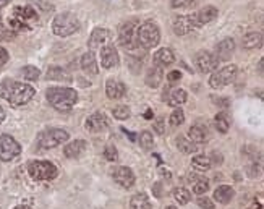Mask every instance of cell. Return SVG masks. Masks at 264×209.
Wrapping results in <instances>:
<instances>
[{
  "label": "cell",
  "mask_w": 264,
  "mask_h": 209,
  "mask_svg": "<svg viewBox=\"0 0 264 209\" xmlns=\"http://www.w3.org/2000/svg\"><path fill=\"white\" fill-rule=\"evenodd\" d=\"M36 91L31 85L18 83L13 80H4L0 83V97L10 102L13 107H22L26 102H30Z\"/></svg>",
  "instance_id": "obj_1"
},
{
  "label": "cell",
  "mask_w": 264,
  "mask_h": 209,
  "mask_svg": "<svg viewBox=\"0 0 264 209\" xmlns=\"http://www.w3.org/2000/svg\"><path fill=\"white\" fill-rule=\"evenodd\" d=\"M46 97L54 109L62 110V112H68V110L73 109L76 101H78V93L72 88L52 86L46 91Z\"/></svg>",
  "instance_id": "obj_2"
},
{
  "label": "cell",
  "mask_w": 264,
  "mask_h": 209,
  "mask_svg": "<svg viewBox=\"0 0 264 209\" xmlns=\"http://www.w3.org/2000/svg\"><path fill=\"white\" fill-rule=\"evenodd\" d=\"M78 30H80V20L70 12L57 15L52 22V31L55 36L67 38V36L75 34Z\"/></svg>",
  "instance_id": "obj_3"
},
{
  "label": "cell",
  "mask_w": 264,
  "mask_h": 209,
  "mask_svg": "<svg viewBox=\"0 0 264 209\" xmlns=\"http://www.w3.org/2000/svg\"><path fill=\"white\" fill-rule=\"evenodd\" d=\"M136 41L144 51L156 47L159 44V41H161V31H159L157 25L152 22L143 23L136 31Z\"/></svg>",
  "instance_id": "obj_4"
},
{
  "label": "cell",
  "mask_w": 264,
  "mask_h": 209,
  "mask_svg": "<svg viewBox=\"0 0 264 209\" xmlns=\"http://www.w3.org/2000/svg\"><path fill=\"white\" fill-rule=\"evenodd\" d=\"M28 172L36 182H49L59 175V169L49 161H31L28 165Z\"/></svg>",
  "instance_id": "obj_5"
},
{
  "label": "cell",
  "mask_w": 264,
  "mask_h": 209,
  "mask_svg": "<svg viewBox=\"0 0 264 209\" xmlns=\"http://www.w3.org/2000/svg\"><path fill=\"white\" fill-rule=\"evenodd\" d=\"M68 138H70V135H68L67 130H62V128L44 130L38 135V146L41 149H51L68 141Z\"/></svg>",
  "instance_id": "obj_6"
},
{
  "label": "cell",
  "mask_w": 264,
  "mask_h": 209,
  "mask_svg": "<svg viewBox=\"0 0 264 209\" xmlns=\"http://www.w3.org/2000/svg\"><path fill=\"white\" fill-rule=\"evenodd\" d=\"M237 73H238L237 65H225L219 70H214V73L209 78V86L212 89L225 88L227 85H230V83L237 78Z\"/></svg>",
  "instance_id": "obj_7"
},
{
  "label": "cell",
  "mask_w": 264,
  "mask_h": 209,
  "mask_svg": "<svg viewBox=\"0 0 264 209\" xmlns=\"http://www.w3.org/2000/svg\"><path fill=\"white\" fill-rule=\"evenodd\" d=\"M22 152V146L10 135H0V161L10 162Z\"/></svg>",
  "instance_id": "obj_8"
},
{
  "label": "cell",
  "mask_w": 264,
  "mask_h": 209,
  "mask_svg": "<svg viewBox=\"0 0 264 209\" xmlns=\"http://www.w3.org/2000/svg\"><path fill=\"white\" fill-rule=\"evenodd\" d=\"M194 65L198 67L201 73H209L214 72L219 65V60L214 54L207 52V51H201L194 55Z\"/></svg>",
  "instance_id": "obj_9"
},
{
  "label": "cell",
  "mask_w": 264,
  "mask_h": 209,
  "mask_svg": "<svg viewBox=\"0 0 264 209\" xmlns=\"http://www.w3.org/2000/svg\"><path fill=\"white\" fill-rule=\"evenodd\" d=\"M112 178L115 183H119L122 188H131L135 185V173L130 167H125V165H119V167H114L112 169Z\"/></svg>",
  "instance_id": "obj_10"
},
{
  "label": "cell",
  "mask_w": 264,
  "mask_h": 209,
  "mask_svg": "<svg viewBox=\"0 0 264 209\" xmlns=\"http://www.w3.org/2000/svg\"><path fill=\"white\" fill-rule=\"evenodd\" d=\"M196 22H194V15H180L173 20V33L177 36H185V34L196 30Z\"/></svg>",
  "instance_id": "obj_11"
},
{
  "label": "cell",
  "mask_w": 264,
  "mask_h": 209,
  "mask_svg": "<svg viewBox=\"0 0 264 209\" xmlns=\"http://www.w3.org/2000/svg\"><path fill=\"white\" fill-rule=\"evenodd\" d=\"M109 118L106 114L102 112H94L93 115L88 117V120L85 123V127L88 131H91V133H99V131H104L109 127Z\"/></svg>",
  "instance_id": "obj_12"
},
{
  "label": "cell",
  "mask_w": 264,
  "mask_h": 209,
  "mask_svg": "<svg viewBox=\"0 0 264 209\" xmlns=\"http://www.w3.org/2000/svg\"><path fill=\"white\" fill-rule=\"evenodd\" d=\"M120 64V59H119V54H117V49L114 46H106L101 51V65L104 68H115L119 67Z\"/></svg>",
  "instance_id": "obj_13"
},
{
  "label": "cell",
  "mask_w": 264,
  "mask_h": 209,
  "mask_svg": "<svg viewBox=\"0 0 264 209\" xmlns=\"http://www.w3.org/2000/svg\"><path fill=\"white\" fill-rule=\"evenodd\" d=\"M106 93L109 99H122V97L127 94V86L125 83L115 78H109L106 83Z\"/></svg>",
  "instance_id": "obj_14"
},
{
  "label": "cell",
  "mask_w": 264,
  "mask_h": 209,
  "mask_svg": "<svg viewBox=\"0 0 264 209\" xmlns=\"http://www.w3.org/2000/svg\"><path fill=\"white\" fill-rule=\"evenodd\" d=\"M194 15V22H196V26H203V25H207V23H211L214 22V20L217 18L219 15V12L216 7H212V5H207L204 7V9H201L199 12L196 13H193Z\"/></svg>",
  "instance_id": "obj_15"
},
{
  "label": "cell",
  "mask_w": 264,
  "mask_h": 209,
  "mask_svg": "<svg viewBox=\"0 0 264 209\" xmlns=\"http://www.w3.org/2000/svg\"><path fill=\"white\" fill-rule=\"evenodd\" d=\"M110 38H112V33L109 30H106V28H96L91 33V36H89L88 44L91 49H99L102 44H106Z\"/></svg>",
  "instance_id": "obj_16"
},
{
  "label": "cell",
  "mask_w": 264,
  "mask_h": 209,
  "mask_svg": "<svg viewBox=\"0 0 264 209\" xmlns=\"http://www.w3.org/2000/svg\"><path fill=\"white\" fill-rule=\"evenodd\" d=\"M233 51H235V43H233V39L230 38H227L224 41H220V43L216 46V57L217 60H228L233 55Z\"/></svg>",
  "instance_id": "obj_17"
},
{
  "label": "cell",
  "mask_w": 264,
  "mask_h": 209,
  "mask_svg": "<svg viewBox=\"0 0 264 209\" xmlns=\"http://www.w3.org/2000/svg\"><path fill=\"white\" fill-rule=\"evenodd\" d=\"M46 76H47V80H52V81H65V83H72L73 81L70 72H67L65 68L57 67V65L49 67Z\"/></svg>",
  "instance_id": "obj_18"
},
{
  "label": "cell",
  "mask_w": 264,
  "mask_h": 209,
  "mask_svg": "<svg viewBox=\"0 0 264 209\" xmlns=\"http://www.w3.org/2000/svg\"><path fill=\"white\" fill-rule=\"evenodd\" d=\"M85 151H86V141L85 139H75V141L68 143L64 148V154H65V157L76 159V157H80Z\"/></svg>",
  "instance_id": "obj_19"
},
{
  "label": "cell",
  "mask_w": 264,
  "mask_h": 209,
  "mask_svg": "<svg viewBox=\"0 0 264 209\" xmlns=\"http://www.w3.org/2000/svg\"><path fill=\"white\" fill-rule=\"evenodd\" d=\"M173 62H175V54L167 47L159 49L154 54V65L157 67H167V65H172Z\"/></svg>",
  "instance_id": "obj_20"
},
{
  "label": "cell",
  "mask_w": 264,
  "mask_h": 209,
  "mask_svg": "<svg viewBox=\"0 0 264 209\" xmlns=\"http://www.w3.org/2000/svg\"><path fill=\"white\" fill-rule=\"evenodd\" d=\"M233 196H235L233 188L228 186V185H220V186L216 188V190H214V199H216L217 203H220V204L230 203V201L233 199Z\"/></svg>",
  "instance_id": "obj_21"
},
{
  "label": "cell",
  "mask_w": 264,
  "mask_h": 209,
  "mask_svg": "<svg viewBox=\"0 0 264 209\" xmlns=\"http://www.w3.org/2000/svg\"><path fill=\"white\" fill-rule=\"evenodd\" d=\"M241 46H243V49H248V51L259 49L262 46V33L253 31V33L245 34V36H243V41H241Z\"/></svg>",
  "instance_id": "obj_22"
},
{
  "label": "cell",
  "mask_w": 264,
  "mask_h": 209,
  "mask_svg": "<svg viewBox=\"0 0 264 209\" xmlns=\"http://www.w3.org/2000/svg\"><path fill=\"white\" fill-rule=\"evenodd\" d=\"M162 78H164L162 67L154 65L152 68H149L148 75H146V85H148L149 88H157L162 83Z\"/></svg>",
  "instance_id": "obj_23"
},
{
  "label": "cell",
  "mask_w": 264,
  "mask_h": 209,
  "mask_svg": "<svg viewBox=\"0 0 264 209\" xmlns=\"http://www.w3.org/2000/svg\"><path fill=\"white\" fill-rule=\"evenodd\" d=\"M81 68L89 75L99 73V67H97V62H96V55L93 52H86L81 57Z\"/></svg>",
  "instance_id": "obj_24"
},
{
  "label": "cell",
  "mask_w": 264,
  "mask_h": 209,
  "mask_svg": "<svg viewBox=\"0 0 264 209\" xmlns=\"http://www.w3.org/2000/svg\"><path fill=\"white\" fill-rule=\"evenodd\" d=\"M186 99H188V94H186L185 89H172V91L169 93L167 96V104L172 107H177V106H182L183 102H186Z\"/></svg>",
  "instance_id": "obj_25"
},
{
  "label": "cell",
  "mask_w": 264,
  "mask_h": 209,
  "mask_svg": "<svg viewBox=\"0 0 264 209\" xmlns=\"http://www.w3.org/2000/svg\"><path fill=\"white\" fill-rule=\"evenodd\" d=\"M130 206L131 209H152L149 196L146 193H136L135 196H131Z\"/></svg>",
  "instance_id": "obj_26"
},
{
  "label": "cell",
  "mask_w": 264,
  "mask_h": 209,
  "mask_svg": "<svg viewBox=\"0 0 264 209\" xmlns=\"http://www.w3.org/2000/svg\"><path fill=\"white\" fill-rule=\"evenodd\" d=\"M206 138H207V131H206V128L199 127V125H193V127L188 130V139L193 141L194 144L204 143Z\"/></svg>",
  "instance_id": "obj_27"
},
{
  "label": "cell",
  "mask_w": 264,
  "mask_h": 209,
  "mask_svg": "<svg viewBox=\"0 0 264 209\" xmlns=\"http://www.w3.org/2000/svg\"><path fill=\"white\" fill-rule=\"evenodd\" d=\"M211 165H212L211 159L207 156H204V154H199L196 157H193V161H191V167L196 172H207L211 169Z\"/></svg>",
  "instance_id": "obj_28"
},
{
  "label": "cell",
  "mask_w": 264,
  "mask_h": 209,
  "mask_svg": "<svg viewBox=\"0 0 264 209\" xmlns=\"http://www.w3.org/2000/svg\"><path fill=\"white\" fill-rule=\"evenodd\" d=\"M13 13H15V18L22 20V22L23 20H38V13L34 12L33 7H17Z\"/></svg>",
  "instance_id": "obj_29"
},
{
  "label": "cell",
  "mask_w": 264,
  "mask_h": 209,
  "mask_svg": "<svg viewBox=\"0 0 264 209\" xmlns=\"http://www.w3.org/2000/svg\"><path fill=\"white\" fill-rule=\"evenodd\" d=\"M177 146H178V149L183 152V154H191V152L198 151V144H194L193 141H190V139L185 138V136H178L177 138Z\"/></svg>",
  "instance_id": "obj_30"
},
{
  "label": "cell",
  "mask_w": 264,
  "mask_h": 209,
  "mask_svg": "<svg viewBox=\"0 0 264 209\" xmlns=\"http://www.w3.org/2000/svg\"><path fill=\"white\" fill-rule=\"evenodd\" d=\"M214 123H216V128L220 133H227L228 128H230V118H228L225 112H219L214 117Z\"/></svg>",
  "instance_id": "obj_31"
},
{
  "label": "cell",
  "mask_w": 264,
  "mask_h": 209,
  "mask_svg": "<svg viewBox=\"0 0 264 209\" xmlns=\"http://www.w3.org/2000/svg\"><path fill=\"white\" fill-rule=\"evenodd\" d=\"M172 196L178 204H188L191 199V193L186 190V188H175V190L172 191Z\"/></svg>",
  "instance_id": "obj_32"
},
{
  "label": "cell",
  "mask_w": 264,
  "mask_h": 209,
  "mask_svg": "<svg viewBox=\"0 0 264 209\" xmlns=\"http://www.w3.org/2000/svg\"><path fill=\"white\" fill-rule=\"evenodd\" d=\"M22 73H23V76H25V80H30V81H38L39 76H41L39 68L33 67V65H26V67L22 70Z\"/></svg>",
  "instance_id": "obj_33"
},
{
  "label": "cell",
  "mask_w": 264,
  "mask_h": 209,
  "mask_svg": "<svg viewBox=\"0 0 264 209\" xmlns=\"http://www.w3.org/2000/svg\"><path fill=\"white\" fill-rule=\"evenodd\" d=\"M152 144H154V138H152V133L151 131H141L140 133V146L143 149H151Z\"/></svg>",
  "instance_id": "obj_34"
},
{
  "label": "cell",
  "mask_w": 264,
  "mask_h": 209,
  "mask_svg": "<svg viewBox=\"0 0 264 209\" xmlns=\"http://www.w3.org/2000/svg\"><path fill=\"white\" fill-rule=\"evenodd\" d=\"M207 190H209V180L207 178H196L194 180V186L193 191L196 194H204Z\"/></svg>",
  "instance_id": "obj_35"
},
{
  "label": "cell",
  "mask_w": 264,
  "mask_h": 209,
  "mask_svg": "<svg viewBox=\"0 0 264 209\" xmlns=\"http://www.w3.org/2000/svg\"><path fill=\"white\" fill-rule=\"evenodd\" d=\"M183 122H185V114H183V110L178 107L170 114L169 123L172 125V127H178V125H182Z\"/></svg>",
  "instance_id": "obj_36"
},
{
  "label": "cell",
  "mask_w": 264,
  "mask_h": 209,
  "mask_svg": "<svg viewBox=\"0 0 264 209\" xmlns=\"http://www.w3.org/2000/svg\"><path fill=\"white\" fill-rule=\"evenodd\" d=\"M112 114L117 120H127V118H130V115H131V110L127 106H117V107H114Z\"/></svg>",
  "instance_id": "obj_37"
},
{
  "label": "cell",
  "mask_w": 264,
  "mask_h": 209,
  "mask_svg": "<svg viewBox=\"0 0 264 209\" xmlns=\"http://www.w3.org/2000/svg\"><path fill=\"white\" fill-rule=\"evenodd\" d=\"M104 157L107 159V161L110 162H115L117 159H119V151H117V148L114 144H107L106 149H104Z\"/></svg>",
  "instance_id": "obj_38"
},
{
  "label": "cell",
  "mask_w": 264,
  "mask_h": 209,
  "mask_svg": "<svg viewBox=\"0 0 264 209\" xmlns=\"http://www.w3.org/2000/svg\"><path fill=\"white\" fill-rule=\"evenodd\" d=\"M196 2L198 0H170V7L172 9H188Z\"/></svg>",
  "instance_id": "obj_39"
},
{
  "label": "cell",
  "mask_w": 264,
  "mask_h": 209,
  "mask_svg": "<svg viewBox=\"0 0 264 209\" xmlns=\"http://www.w3.org/2000/svg\"><path fill=\"white\" fill-rule=\"evenodd\" d=\"M10 30H13V31H28V30H31L30 26L28 25H25L22 20H18V18H12L10 20Z\"/></svg>",
  "instance_id": "obj_40"
},
{
  "label": "cell",
  "mask_w": 264,
  "mask_h": 209,
  "mask_svg": "<svg viewBox=\"0 0 264 209\" xmlns=\"http://www.w3.org/2000/svg\"><path fill=\"white\" fill-rule=\"evenodd\" d=\"M13 38H17V33L10 30V28H5L2 23H0V39L2 41H10Z\"/></svg>",
  "instance_id": "obj_41"
},
{
  "label": "cell",
  "mask_w": 264,
  "mask_h": 209,
  "mask_svg": "<svg viewBox=\"0 0 264 209\" xmlns=\"http://www.w3.org/2000/svg\"><path fill=\"white\" fill-rule=\"evenodd\" d=\"M196 203H198L199 207H203V209H214V201L209 199L207 196H203V194H201V196L198 198Z\"/></svg>",
  "instance_id": "obj_42"
},
{
  "label": "cell",
  "mask_w": 264,
  "mask_h": 209,
  "mask_svg": "<svg viewBox=\"0 0 264 209\" xmlns=\"http://www.w3.org/2000/svg\"><path fill=\"white\" fill-rule=\"evenodd\" d=\"M152 128H154V131L157 135H164V131H165V120L162 117H159L156 118V122L152 123Z\"/></svg>",
  "instance_id": "obj_43"
},
{
  "label": "cell",
  "mask_w": 264,
  "mask_h": 209,
  "mask_svg": "<svg viewBox=\"0 0 264 209\" xmlns=\"http://www.w3.org/2000/svg\"><path fill=\"white\" fill-rule=\"evenodd\" d=\"M180 78H182V73H180L178 70H173V72H170L167 75L169 83H177V81H180Z\"/></svg>",
  "instance_id": "obj_44"
},
{
  "label": "cell",
  "mask_w": 264,
  "mask_h": 209,
  "mask_svg": "<svg viewBox=\"0 0 264 209\" xmlns=\"http://www.w3.org/2000/svg\"><path fill=\"white\" fill-rule=\"evenodd\" d=\"M9 59H10V55H9V52H7V49L0 47V67L5 65L7 62H9Z\"/></svg>",
  "instance_id": "obj_45"
},
{
  "label": "cell",
  "mask_w": 264,
  "mask_h": 209,
  "mask_svg": "<svg viewBox=\"0 0 264 209\" xmlns=\"http://www.w3.org/2000/svg\"><path fill=\"white\" fill-rule=\"evenodd\" d=\"M212 101H214V102H217V104H222V107L230 106V101H228V99H220V97H214Z\"/></svg>",
  "instance_id": "obj_46"
},
{
  "label": "cell",
  "mask_w": 264,
  "mask_h": 209,
  "mask_svg": "<svg viewBox=\"0 0 264 209\" xmlns=\"http://www.w3.org/2000/svg\"><path fill=\"white\" fill-rule=\"evenodd\" d=\"M4 120H5V110L0 107V123H2Z\"/></svg>",
  "instance_id": "obj_47"
},
{
  "label": "cell",
  "mask_w": 264,
  "mask_h": 209,
  "mask_svg": "<svg viewBox=\"0 0 264 209\" xmlns=\"http://www.w3.org/2000/svg\"><path fill=\"white\" fill-rule=\"evenodd\" d=\"M144 117H146V118H148V120H151V118H152V112H151V110H146V114H144Z\"/></svg>",
  "instance_id": "obj_48"
},
{
  "label": "cell",
  "mask_w": 264,
  "mask_h": 209,
  "mask_svg": "<svg viewBox=\"0 0 264 209\" xmlns=\"http://www.w3.org/2000/svg\"><path fill=\"white\" fill-rule=\"evenodd\" d=\"M156 194H157V198H161V190H159V183L156 185Z\"/></svg>",
  "instance_id": "obj_49"
},
{
  "label": "cell",
  "mask_w": 264,
  "mask_h": 209,
  "mask_svg": "<svg viewBox=\"0 0 264 209\" xmlns=\"http://www.w3.org/2000/svg\"><path fill=\"white\" fill-rule=\"evenodd\" d=\"M7 2H9V0H0V9H4V7L7 5Z\"/></svg>",
  "instance_id": "obj_50"
},
{
  "label": "cell",
  "mask_w": 264,
  "mask_h": 209,
  "mask_svg": "<svg viewBox=\"0 0 264 209\" xmlns=\"http://www.w3.org/2000/svg\"><path fill=\"white\" fill-rule=\"evenodd\" d=\"M15 209H31V207H28V206H17Z\"/></svg>",
  "instance_id": "obj_51"
},
{
  "label": "cell",
  "mask_w": 264,
  "mask_h": 209,
  "mask_svg": "<svg viewBox=\"0 0 264 209\" xmlns=\"http://www.w3.org/2000/svg\"><path fill=\"white\" fill-rule=\"evenodd\" d=\"M165 209H178V207H175V206H167Z\"/></svg>",
  "instance_id": "obj_52"
}]
</instances>
